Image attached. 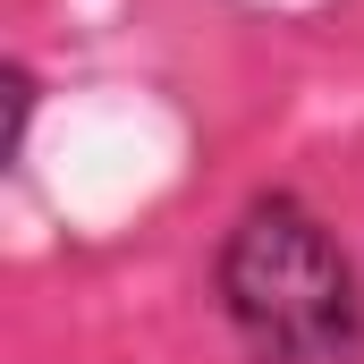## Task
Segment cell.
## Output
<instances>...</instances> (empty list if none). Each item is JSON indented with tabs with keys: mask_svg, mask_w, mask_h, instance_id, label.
<instances>
[{
	"mask_svg": "<svg viewBox=\"0 0 364 364\" xmlns=\"http://www.w3.org/2000/svg\"><path fill=\"white\" fill-rule=\"evenodd\" d=\"M0 110H9V127H0V170H26L34 110H43V77H34L26 60H0Z\"/></svg>",
	"mask_w": 364,
	"mask_h": 364,
	"instance_id": "7a4b0ae2",
	"label": "cell"
},
{
	"mask_svg": "<svg viewBox=\"0 0 364 364\" xmlns=\"http://www.w3.org/2000/svg\"><path fill=\"white\" fill-rule=\"evenodd\" d=\"M203 288L246 364H364V263L296 186H263L229 212Z\"/></svg>",
	"mask_w": 364,
	"mask_h": 364,
	"instance_id": "6da1fadb",
	"label": "cell"
}]
</instances>
